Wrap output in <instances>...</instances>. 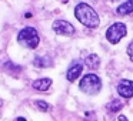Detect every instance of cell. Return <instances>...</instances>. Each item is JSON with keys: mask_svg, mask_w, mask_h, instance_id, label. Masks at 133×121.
I'll return each mask as SVG.
<instances>
[{"mask_svg": "<svg viewBox=\"0 0 133 121\" xmlns=\"http://www.w3.org/2000/svg\"><path fill=\"white\" fill-rule=\"evenodd\" d=\"M126 51H127V56H129V58L133 61V41H130V43H129V46H127Z\"/></svg>", "mask_w": 133, "mask_h": 121, "instance_id": "obj_14", "label": "cell"}, {"mask_svg": "<svg viewBox=\"0 0 133 121\" xmlns=\"http://www.w3.org/2000/svg\"><path fill=\"white\" fill-rule=\"evenodd\" d=\"M122 107H123V104H122L120 100H113V101H110V103L107 104V108H109L110 111H119Z\"/></svg>", "mask_w": 133, "mask_h": 121, "instance_id": "obj_12", "label": "cell"}, {"mask_svg": "<svg viewBox=\"0 0 133 121\" xmlns=\"http://www.w3.org/2000/svg\"><path fill=\"white\" fill-rule=\"evenodd\" d=\"M82 71H83V66H82L79 61H73V63L70 64L67 73H66V78L69 81H76V78H79V75L82 74Z\"/></svg>", "mask_w": 133, "mask_h": 121, "instance_id": "obj_7", "label": "cell"}, {"mask_svg": "<svg viewBox=\"0 0 133 121\" xmlns=\"http://www.w3.org/2000/svg\"><path fill=\"white\" fill-rule=\"evenodd\" d=\"M35 104H36V105H37V108L39 110H40V111H44V112H46V111H49V104H47L46 103V101H42V100H36L35 101Z\"/></svg>", "mask_w": 133, "mask_h": 121, "instance_id": "obj_13", "label": "cell"}, {"mask_svg": "<svg viewBox=\"0 0 133 121\" xmlns=\"http://www.w3.org/2000/svg\"><path fill=\"white\" fill-rule=\"evenodd\" d=\"M17 121H26V120H24L23 117H19V120H17Z\"/></svg>", "mask_w": 133, "mask_h": 121, "instance_id": "obj_16", "label": "cell"}, {"mask_svg": "<svg viewBox=\"0 0 133 121\" xmlns=\"http://www.w3.org/2000/svg\"><path fill=\"white\" fill-rule=\"evenodd\" d=\"M75 16L83 26L89 29H96L100 24V19L96 10L87 3H79L75 9Z\"/></svg>", "mask_w": 133, "mask_h": 121, "instance_id": "obj_1", "label": "cell"}, {"mask_svg": "<svg viewBox=\"0 0 133 121\" xmlns=\"http://www.w3.org/2000/svg\"><path fill=\"white\" fill-rule=\"evenodd\" d=\"M53 81L50 80V78H37V80H35L32 83V87L35 90H37V91H47V90L52 87Z\"/></svg>", "mask_w": 133, "mask_h": 121, "instance_id": "obj_8", "label": "cell"}, {"mask_svg": "<svg viewBox=\"0 0 133 121\" xmlns=\"http://www.w3.org/2000/svg\"><path fill=\"white\" fill-rule=\"evenodd\" d=\"M117 93L123 98H132L133 97V81L126 80V78L120 80L117 84Z\"/></svg>", "mask_w": 133, "mask_h": 121, "instance_id": "obj_6", "label": "cell"}, {"mask_svg": "<svg viewBox=\"0 0 133 121\" xmlns=\"http://www.w3.org/2000/svg\"><path fill=\"white\" fill-rule=\"evenodd\" d=\"M117 121H129V120H127V117H126V115H123V114H122V115H119V117H117Z\"/></svg>", "mask_w": 133, "mask_h": 121, "instance_id": "obj_15", "label": "cell"}, {"mask_svg": "<svg viewBox=\"0 0 133 121\" xmlns=\"http://www.w3.org/2000/svg\"><path fill=\"white\" fill-rule=\"evenodd\" d=\"M52 29H53L55 33L62 34V36H73L75 32H76L75 26H73L70 21H67V20H56V21H53Z\"/></svg>", "mask_w": 133, "mask_h": 121, "instance_id": "obj_5", "label": "cell"}, {"mask_svg": "<svg viewBox=\"0 0 133 121\" xmlns=\"http://www.w3.org/2000/svg\"><path fill=\"white\" fill-rule=\"evenodd\" d=\"M79 88L87 95H96L102 90V80L96 74H86L82 77L79 83Z\"/></svg>", "mask_w": 133, "mask_h": 121, "instance_id": "obj_3", "label": "cell"}, {"mask_svg": "<svg viewBox=\"0 0 133 121\" xmlns=\"http://www.w3.org/2000/svg\"><path fill=\"white\" fill-rule=\"evenodd\" d=\"M33 63H35L36 67H43V69H44V67H50V66H52L53 61L50 60L49 57H36Z\"/></svg>", "mask_w": 133, "mask_h": 121, "instance_id": "obj_11", "label": "cell"}, {"mask_svg": "<svg viewBox=\"0 0 133 121\" xmlns=\"http://www.w3.org/2000/svg\"><path fill=\"white\" fill-rule=\"evenodd\" d=\"M116 13H117L119 16H126V14L133 13V0H126L124 3H122L120 6H117Z\"/></svg>", "mask_w": 133, "mask_h": 121, "instance_id": "obj_9", "label": "cell"}, {"mask_svg": "<svg viewBox=\"0 0 133 121\" xmlns=\"http://www.w3.org/2000/svg\"><path fill=\"white\" fill-rule=\"evenodd\" d=\"M84 64H86V67L87 69H90V70H96L99 66H100V58H99V56L97 54H89L86 57V60H84Z\"/></svg>", "mask_w": 133, "mask_h": 121, "instance_id": "obj_10", "label": "cell"}, {"mask_svg": "<svg viewBox=\"0 0 133 121\" xmlns=\"http://www.w3.org/2000/svg\"><path fill=\"white\" fill-rule=\"evenodd\" d=\"M126 34H127L126 24L120 23V21L113 23L112 26L106 30V39H107V41H109L110 44H117Z\"/></svg>", "mask_w": 133, "mask_h": 121, "instance_id": "obj_4", "label": "cell"}, {"mask_svg": "<svg viewBox=\"0 0 133 121\" xmlns=\"http://www.w3.org/2000/svg\"><path fill=\"white\" fill-rule=\"evenodd\" d=\"M17 41L20 46H23L24 49H36V47L39 46V43H40V37H39V33L37 30L35 29V27H24V29H22L20 32H19L17 34Z\"/></svg>", "mask_w": 133, "mask_h": 121, "instance_id": "obj_2", "label": "cell"}]
</instances>
